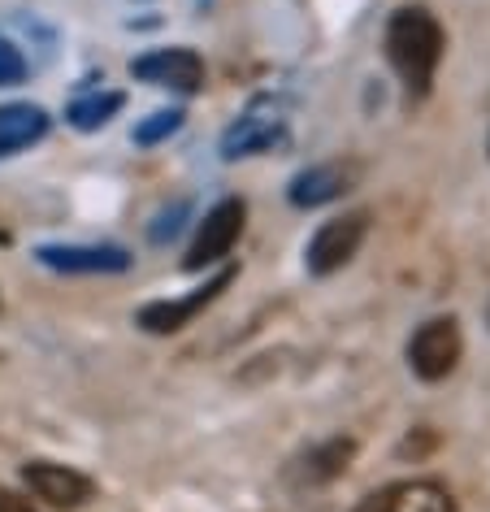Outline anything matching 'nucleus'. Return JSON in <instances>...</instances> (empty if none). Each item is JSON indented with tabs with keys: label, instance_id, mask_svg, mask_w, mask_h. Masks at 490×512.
Masks as SVG:
<instances>
[{
	"label": "nucleus",
	"instance_id": "20e7f679",
	"mask_svg": "<svg viewBox=\"0 0 490 512\" xmlns=\"http://www.w3.org/2000/svg\"><path fill=\"white\" fill-rule=\"evenodd\" d=\"M243 217H248V204H243L239 196L213 204V209L204 213V222L196 230V239H191L187 256H183L187 270H209V265L222 261V256L235 248L239 235H243Z\"/></svg>",
	"mask_w": 490,
	"mask_h": 512
},
{
	"label": "nucleus",
	"instance_id": "f257e3e1",
	"mask_svg": "<svg viewBox=\"0 0 490 512\" xmlns=\"http://www.w3.org/2000/svg\"><path fill=\"white\" fill-rule=\"evenodd\" d=\"M382 48H386L391 70L399 74V83H404V96L408 100L430 96L438 61H443V48H447V35H443V27H438V18L430 14V9L425 5H399L391 14V22H386Z\"/></svg>",
	"mask_w": 490,
	"mask_h": 512
},
{
	"label": "nucleus",
	"instance_id": "f03ea898",
	"mask_svg": "<svg viewBox=\"0 0 490 512\" xmlns=\"http://www.w3.org/2000/svg\"><path fill=\"white\" fill-rule=\"evenodd\" d=\"M460 352H464V339H460L456 317H430L408 339V369L421 382H443L460 365Z\"/></svg>",
	"mask_w": 490,
	"mask_h": 512
},
{
	"label": "nucleus",
	"instance_id": "9d476101",
	"mask_svg": "<svg viewBox=\"0 0 490 512\" xmlns=\"http://www.w3.org/2000/svg\"><path fill=\"white\" fill-rule=\"evenodd\" d=\"M131 74L152 87H170V92L191 96L204 83V61L191 48H157V53L131 61Z\"/></svg>",
	"mask_w": 490,
	"mask_h": 512
},
{
	"label": "nucleus",
	"instance_id": "9b49d317",
	"mask_svg": "<svg viewBox=\"0 0 490 512\" xmlns=\"http://www.w3.org/2000/svg\"><path fill=\"white\" fill-rule=\"evenodd\" d=\"M360 178V165L356 161H321V165H308L291 178V204L295 209H317V204H330L339 200L343 191H352Z\"/></svg>",
	"mask_w": 490,
	"mask_h": 512
},
{
	"label": "nucleus",
	"instance_id": "39448f33",
	"mask_svg": "<svg viewBox=\"0 0 490 512\" xmlns=\"http://www.w3.org/2000/svg\"><path fill=\"white\" fill-rule=\"evenodd\" d=\"M282 139H287V118H282V105H274V100H256V105L222 135V157L226 161L256 157V152L278 148Z\"/></svg>",
	"mask_w": 490,
	"mask_h": 512
},
{
	"label": "nucleus",
	"instance_id": "f3484780",
	"mask_svg": "<svg viewBox=\"0 0 490 512\" xmlns=\"http://www.w3.org/2000/svg\"><path fill=\"white\" fill-rule=\"evenodd\" d=\"M0 512H27V508H22L14 495H0Z\"/></svg>",
	"mask_w": 490,
	"mask_h": 512
},
{
	"label": "nucleus",
	"instance_id": "423d86ee",
	"mask_svg": "<svg viewBox=\"0 0 490 512\" xmlns=\"http://www.w3.org/2000/svg\"><path fill=\"white\" fill-rule=\"evenodd\" d=\"M235 283V270H222L217 278H209L204 287H196L191 296H178V300H152L144 309L135 313V322L148 330V335H174V330H183L196 322V313H204L209 304L222 296V291Z\"/></svg>",
	"mask_w": 490,
	"mask_h": 512
},
{
	"label": "nucleus",
	"instance_id": "6e6552de",
	"mask_svg": "<svg viewBox=\"0 0 490 512\" xmlns=\"http://www.w3.org/2000/svg\"><path fill=\"white\" fill-rule=\"evenodd\" d=\"M35 261L57 274H122L131 256L113 243H44L35 248Z\"/></svg>",
	"mask_w": 490,
	"mask_h": 512
},
{
	"label": "nucleus",
	"instance_id": "f8f14e48",
	"mask_svg": "<svg viewBox=\"0 0 490 512\" xmlns=\"http://www.w3.org/2000/svg\"><path fill=\"white\" fill-rule=\"evenodd\" d=\"M352 456H356V443L352 439H326V443L308 447V452L295 460L291 478L300 482V486H326V482L339 478L347 465H352Z\"/></svg>",
	"mask_w": 490,
	"mask_h": 512
},
{
	"label": "nucleus",
	"instance_id": "dca6fc26",
	"mask_svg": "<svg viewBox=\"0 0 490 512\" xmlns=\"http://www.w3.org/2000/svg\"><path fill=\"white\" fill-rule=\"evenodd\" d=\"M22 79H27V57L0 35V87H14Z\"/></svg>",
	"mask_w": 490,
	"mask_h": 512
},
{
	"label": "nucleus",
	"instance_id": "0eeeda50",
	"mask_svg": "<svg viewBox=\"0 0 490 512\" xmlns=\"http://www.w3.org/2000/svg\"><path fill=\"white\" fill-rule=\"evenodd\" d=\"M352 512H456V495L434 478H404L369 491Z\"/></svg>",
	"mask_w": 490,
	"mask_h": 512
},
{
	"label": "nucleus",
	"instance_id": "2eb2a0df",
	"mask_svg": "<svg viewBox=\"0 0 490 512\" xmlns=\"http://www.w3.org/2000/svg\"><path fill=\"white\" fill-rule=\"evenodd\" d=\"M178 126H183V109H161V113H152V118H144L135 126V144L139 148H157L161 139H170Z\"/></svg>",
	"mask_w": 490,
	"mask_h": 512
},
{
	"label": "nucleus",
	"instance_id": "1a4fd4ad",
	"mask_svg": "<svg viewBox=\"0 0 490 512\" xmlns=\"http://www.w3.org/2000/svg\"><path fill=\"white\" fill-rule=\"evenodd\" d=\"M22 482H27V491L35 499H44V504H53V508H79L96 495V482L87 478V473L57 465V460H31V465L22 469Z\"/></svg>",
	"mask_w": 490,
	"mask_h": 512
},
{
	"label": "nucleus",
	"instance_id": "a211bd4d",
	"mask_svg": "<svg viewBox=\"0 0 490 512\" xmlns=\"http://www.w3.org/2000/svg\"><path fill=\"white\" fill-rule=\"evenodd\" d=\"M486 322H490V304H486Z\"/></svg>",
	"mask_w": 490,
	"mask_h": 512
},
{
	"label": "nucleus",
	"instance_id": "ddd939ff",
	"mask_svg": "<svg viewBox=\"0 0 490 512\" xmlns=\"http://www.w3.org/2000/svg\"><path fill=\"white\" fill-rule=\"evenodd\" d=\"M48 135V113L40 105H5L0 109V157L40 144Z\"/></svg>",
	"mask_w": 490,
	"mask_h": 512
},
{
	"label": "nucleus",
	"instance_id": "4468645a",
	"mask_svg": "<svg viewBox=\"0 0 490 512\" xmlns=\"http://www.w3.org/2000/svg\"><path fill=\"white\" fill-rule=\"evenodd\" d=\"M122 109V92H96V96H83L70 105V126L79 131H100L113 113Z\"/></svg>",
	"mask_w": 490,
	"mask_h": 512
},
{
	"label": "nucleus",
	"instance_id": "7ed1b4c3",
	"mask_svg": "<svg viewBox=\"0 0 490 512\" xmlns=\"http://www.w3.org/2000/svg\"><path fill=\"white\" fill-rule=\"evenodd\" d=\"M365 235H369V213H365V209H356V213H343V217H330V222H321V226H317V235L308 239V248H304V265H308V274L326 278V274H334V270H343V265L360 252V243H365Z\"/></svg>",
	"mask_w": 490,
	"mask_h": 512
}]
</instances>
